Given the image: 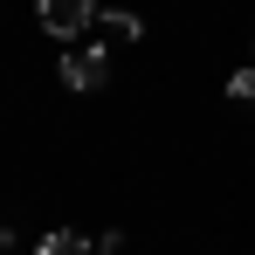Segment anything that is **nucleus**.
<instances>
[{"label": "nucleus", "instance_id": "f257e3e1", "mask_svg": "<svg viewBox=\"0 0 255 255\" xmlns=\"http://www.w3.org/2000/svg\"><path fill=\"white\" fill-rule=\"evenodd\" d=\"M35 14H42V28L55 42H76L90 21H97V0H35Z\"/></svg>", "mask_w": 255, "mask_h": 255}, {"label": "nucleus", "instance_id": "f03ea898", "mask_svg": "<svg viewBox=\"0 0 255 255\" xmlns=\"http://www.w3.org/2000/svg\"><path fill=\"white\" fill-rule=\"evenodd\" d=\"M62 83L69 90H104L111 83V48H69L62 55Z\"/></svg>", "mask_w": 255, "mask_h": 255}, {"label": "nucleus", "instance_id": "7ed1b4c3", "mask_svg": "<svg viewBox=\"0 0 255 255\" xmlns=\"http://www.w3.org/2000/svg\"><path fill=\"white\" fill-rule=\"evenodd\" d=\"M97 21H104V48H111V42L131 48L138 35H145V21H138V14H125V7H111V14H97Z\"/></svg>", "mask_w": 255, "mask_h": 255}, {"label": "nucleus", "instance_id": "20e7f679", "mask_svg": "<svg viewBox=\"0 0 255 255\" xmlns=\"http://www.w3.org/2000/svg\"><path fill=\"white\" fill-rule=\"evenodd\" d=\"M35 255H97V242H90V235H76V228H55V235H42V242H35Z\"/></svg>", "mask_w": 255, "mask_h": 255}, {"label": "nucleus", "instance_id": "39448f33", "mask_svg": "<svg viewBox=\"0 0 255 255\" xmlns=\"http://www.w3.org/2000/svg\"><path fill=\"white\" fill-rule=\"evenodd\" d=\"M228 97H235V104H255V62H249V69H235V76H228Z\"/></svg>", "mask_w": 255, "mask_h": 255}]
</instances>
